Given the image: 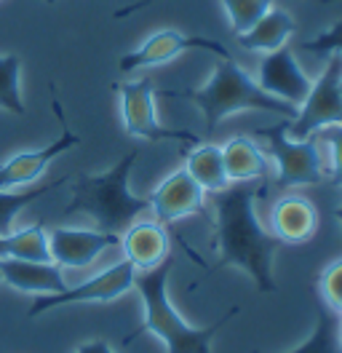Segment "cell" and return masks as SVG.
<instances>
[{"label":"cell","mask_w":342,"mask_h":353,"mask_svg":"<svg viewBox=\"0 0 342 353\" xmlns=\"http://www.w3.org/2000/svg\"><path fill=\"white\" fill-rule=\"evenodd\" d=\"M265 193V182L230 185L228 190L214 196V212L209 222L219 260L214 270L238 268L254 281L259 292L273 294L278 292L273 265L281 243L268 233L265 222L256 214V201Z\"/></svg>","instance_id":"cell-1"},{"label":"cell","mask_w":342,"mask_h":353,"mask_svg":"<svg viewBox=\"0 0 342 353\" xmlns=\"http://www.w3.org/2000/svg\"><path fill=\"white\" fill-rule=\"evenodd\" d=\"M171 273H174V260H166L155 270L137 273L134 289L139 292L145 316H142V327H137L123 337V345L139 340L142 334H155L166 345V353H212V340L217 337V332L222 330L230 319H235L241 313V308L233 305L228 313H222L219 321L212 327H190L182 319V313L174 308L169 297Z\"/></svg>","instance_id":"cell-2"},{"label":"cell","mask_w":342,"mask_h":353,"mask_svg":"<svg viewBox=\"0 0 342 353\" xmlns=\"http://www.w3.org/2000/svg\"><path fill=\"white\" fill-rule=\"evenodd\" d=\"M169 97L185 99L192 108H198L209 134L238 112H270V115H278L281 121H292L297 112V108L283 105V102L273 99L270 94H265L256 86L252 70H246L233 54L219 57L209 72V78L198 88L171 91Z\"/></svg>","instance_id":"cell-3"},{"label":"cell","mask_w":342,"mask_h":353,"mask_svg":"<svg viewBox=\"0 0 342 353\" xmlns=\"http://www.w3.org/2000/svg\"><path fill=\"white\" fill-rule=\"evenodd\" d=\"M139 161V150H128L118 163L99 174H81L70 185V201L64 214H86L97 222L99 230L121 236L131 222L150 212L148 196H137L128 188L131 169Z\"/></svg>","instance_id":"cell-4"},{"label":"cell","mask_w":342,"mask_h":353,"mask_svg":"<svg viewBox=\"0 0 342 353\" xmlns=\"http://www.w3.org/2000/svg\"><path fill=\"white\" fill-rule=\"evenodd\" d=\"M259 145H265V150L270 155L273 163V174L265 182V190H276V193H289L299 188H316L326 174V155L321 148L319 137H308V139H294L286 132V121L273 123V126H256L252 132Z\"/></svg>","instance_id":"cell-5"},{"label":"cell","mask_w":342,"mask_h":353,"mask_svg":"<svg viewBox=\"0 0 342 353\" xmlns=\"http://www.w3.org/2000/svg\"><path fill=\"white\" fill-rule=\"evenodd\" d=\"M118 91V110L121 123L128 137L142 139V142H177L190 148L201 142V137L192 132H179L161 123L158 115V88L150 78H134L115 86Z\"/></svg>","instance_id":"cell-6"},{"label":"cell","mask_w":342,"mask_h":353,"mask_svg":"<svg viewBox=\"0 0 342 353\" xmlns=\"http://www.w3.org/2000/svg\"><path fill=\"white\" fill-rule=\"evenodd\" d=\"M342 57H326L323 70L313 78V86L308 97L297 105V112L292 121H286V132L294 139L316 137L321 129L340 126L342 123Z\"/></svg>","instance_id":"cell-7"},{"label":"cell","mask_w":342,"mask_h":353,"mask_svg":"<svg viewBox=\"0 0 342 353\" xmlns=\"http://www.w3.org/2000/svg\"><path fill=\"white\" fill-rule=\"evenodd\" d=\"M203 48V51H214L217 57H230L228 46L217 38H206V35H190L179 27H161L155 32H150L148 38L137 48H131L118 59V70L123 75L139 72V70H152V67L169 65L174 59H179L182 54Z\"/></svg>","instance_id":"cell-8"},{"label":"cell","mask_w":342,"mask_h":353,"mask_svg":"<svg viewBox=\"0 0 342 353\" xmlns=\"http://www.w3.org/2000/svg\"><path fill=\"white\" fill-rule=\"evenodd\" d=\"M134 279H137V270L134 265L126 260H118V263L107 265L105 270H99L97 276L86 279L75 287H67L64 292L57 294H43L35 297L32 305L27 310V319H38L43 313L54 308H64V305H83V303H112L118 297L128 294L134 289Z\"/></svg>","instance_id":"cell-9"},{"label":"cell","mask_w":342,"mask_h":353,"mask_svg":"<svg viewBox=\"0 0 342 353\" xmlns=\"http://www.w3.org/2000/svg\"><path fill=\"white\" fill-rule=\"evenodd\" d=\"M51 108L59 118V126L62 132L54 142L35 148V150H21V153L11 155L0 163V190H24V188H32L41 182V176L46 174V169L64 155L67 150L78 148L81 145V137L70 129L67 123V115L62 110V102L59 99H51Z\"/></svg>","instance_id":"cell-10"},{"label":"cell","mask_w":342,"mask_h":353,"mask_svg":"<svg viewBox=\"0 0 342 353\" xmlns=\"http://www.w3.org/2000/svg\"><path fill=\"white\" fill-rule=\"evenodd\" d=\"M252 75L265 94H270L273 99L292 105V108H297L313 86V75L299 62L292 43L276 48L270 54H262Z\"/></svg>","instance_id":"cell-11"},{"label":"cell","mask_w":342,"mask_h":353,"mask_svg":"<svg viewBox=\"0 0 342 353\" xmlns=\"http://www.w3.org/2000/svg\"><path fill=\"white\" fill-rule=\"evenodd\" d=\"M150 214L152 220L161 225H174V222L185 220V217H203L212 220V212L206 209V193L201 190V185L192 179L182 166L174 169L163 176L152 190H150Z\"/></svg>","instance_id":"cell-12"},{"label":"cell","mask_w":342,"mask_h":353,"mask_svg":"<svg viewBox=\"0 0 342 353\" xmlns=\"http://www.w3.org/2000/svg\"><path fill=\"white\" fill-rule=\"evenodd\" d=\"M321 225L319 206L308 196H302L297 190L289 193H278L270 209H268V233L276 239L278 243H289V246H299L316 239Z\"/></svg>","instance_id":"cell-13"},{"label":"cell","mask_w":342,"mask_h":353,"mask_svg":"<svg viewBox=\"0 0 342 353\" xmlns=\"http://www.w3.org/2000/svg\"><path fill=\"white\" fill-rule=\"evenodd\" d=\"M118 246L115 233H105L99 228H72L57 225L48 230V254L59 268H88L105 252Z\"/></svg>","instance_id":"cell-14"},{"label":"cell","mask_w":342,"mask_h":353,"mask_svg":"<svg viewBox=\"0 0 342 353\" xmlns=\"http://www.w3.org/2000/svg\"><path fill=\"white\" fill-rule=\"evenodd\" d=\"M118 249L137 273L155 270L158 265L171 260V233L158 220H137L118 236Z\"/></svg>","instance_id":"cell-15"},{"label":"cell","mask_w":342,"mask_h":353,"mask_svg":"<svg viewBox=\"0 0 342 353\" xmlns=\"http://www.w3.org/2000/svg\"><path fill=\"white\" fill-rule=\"evenodd\" d=\"M225 172L230 185H249V182H268L273 174V163L268 150L256 142L252 134H233L222 145Z\"/></svg>","instance_id":"cell-16"},{"label":"cell","mask_w":342,"mask_h":353,"mask_svg":"<svg viewBox=\"0 0 342 353\" xmlns=\"http://www.w3.org/2000/svg\"><path fill=\"white\" fill-rule=\"evenodd\" d=\"M297 30H299L297 17L289 8L273 3L249 30H243V32L235 35V43L241 46L243 51H249V54H259L262 57V54H270L276 48H283V46L292 43V38L297 35Z\"/></svg>","instance_id":"cell-17"},{"label":"cell","mask_w":342,"mask_h":353,"mask_svg":"<svg viewBox=\"0 0 342 353\" xmlns=\"http://www.w3.org/2000/svg\"><path fill=\"white\" fill-rule=\"evenodd\" d=\"M0 281L17 289L21 294H57L70 287L64 281V270L54 263H30V260H14L0 257Z\"/></svg>","instance_id":"cell-18"},{"label":"cell","mask_w":342,"mask_h":353,"mask_svg":"<svg viewBox=\"0 0 342 353\" xmlns=\"http://www.w3.org/2000/svg\"><path fill=\"white\" fill-rule=\"evenodd\" d=\"M182 169L201 185V190L206 196H217L222 190L230 188V179L225 172V158H222V148L217 142H195L185 150V163Z\"/></svg>","instance_id":"cell-19"},{"label":"cell","mask_w":342,"mask_h":353,"mask_svg":"<svg viewBox=\"0 0 342 353\" xmlns=\"http://www.w3.org/2000/svg\"><path fill=\"white\" fill-rule=\"evenodd\" d=\"M0 243H3V257L30 260V263H51V254H48V228L43 222L14 228L11 233L0 236Z\"/></svg>","instance_id":"cell-20"},{"label":"cell","mask_w":342,"mask_h":353,"mask_svg":"<svg viewBox=\"0 0 342 353\" xmlns=\"http://www.w3.org/2000/svg\"><path fill=\"white\" fill-rule=\"evenodd\" d=\"M252 353H265V351H252ZM289 353H342L340 345V313H334L326 305H319L316 310V321L313 330L308 334V340Z\"/></svg>","instance_id":"cell-21"},{"label":"cell","mask_w":342,"mask_h":353,"mask_svg":"<svg viewBox=\"0 0 342 353\" xmlns=\"http://www.w3.org/2000/svg\"><path fill=\"white\" fill-rule=\"evenodd\" d=\"M67 179H54L48 185H32V188H24V190H0V236L11 233L14 230V222L19 217L21 212L35 203L38 199L54 193L57 188H62Z\"/></svg>","instance_id":"cell-22"},{"label":"cell","mask_w":342,"mask_h":353,"mask_svg":"<svg viewBox=\"0 0 342 353\" xmlns=\"http://www.w3.org/2000/svg\"><path fill=\"white\" fill-rule=\"evenodd\" d=\"M0 110L21 118L24 97H21V59L17 54H0Z\"/></svg>","instance_id":"cell-23"},{"label":"cell","mask_w":342,"mask_h":353,"mask_svg":"<svg viewBox=\"0 0 342 353\" xmlns=\"http://www.w3.org/2000/svg\"><path fill=\"white\" fill-rule=\"evenodd\" d=\"M276 0H219L222 6V14H225V22L233 30L235 35L249 30L252 24L273 6Z\"/></svg>","instance_id":"cell-24"},{"label":"cell","mask_w":342,"mask_h":353,"mask_svg":"<svg viewBox=\"0 0 342 353\" xmlns=\"http://www.w3.org/2000/svg\"><path fill=\"white\" fill-rule=\"evenodd\" d=\"M299 51H308V54H316V57H342V17L329 22L321 32H316L313 38H305L299 43Z\"/></svg>","instance_id":"cell-25"},{"label":"cell","mask_w":342,"mask_h":353,"mask_svg":"<svg viewBox=\"0 0 342 353\" xmlns=\"http://www.w3.org/2000/svg\"><path fill=\"white\" fill-rule=\"evenodd\" d=\"M319 142L326 155V174L329 182L342 188V123L340 126H329V129H321Z\"/></svg>","instance_id":"cell-26"},{"label":"cell","mask_w":342,"mask_h":353,"mask_svg":"<svg viewBox=\"0 0 342 353\" xmlns=\"http://www.w3.org/2000/svg\"><path fill=\"white\" fill-rule=\"evenodd\" d=\"M316 287H319L323 305L342 316V257L332 260V263L321 270Z\"/></svg>","instance_id":"cell-27"},{"label":"cell","mask_w":342,"mask_h":353,"mask_svg":"<svg viewBox=\"0 0 342 353\" xmlns=\"http://www.w3.org/2000/svg\"><path fill=\"white\" fill-rule=\"evenodd\" d=\"M75 353H115L112 351V345L107 343V340H88V343H81Z\"/></svg>","instance_id":"cell-28"},{"label":"cell","mask_w":342,"mask_h":353,"mask_svg":"<svg viewBox=\"0 0 342 353\" xmlns=\"http://www.w3.org/2000/svg\"><path fill=\"white\" fill-rule=\"evenodd\" d=\"M334 217H337V220H340V225H342V206L337 209V212H334Z\"/></svg>","instance_id":"cell-29"},{"label":"cell","mask_w":342,"mask_h":353,"mask_svg":"<svg viewBox=\"0 0 342 353\" xmlns=\"http://www.w3.org/2000/svg\"><path fill=\"white\" fill-rule=\"evenodd\" d=\"M340 345H342V316H340Z\"/></svg>","instance_id":"cell-30"},{"label":"cell","mask_w":342,"mask_h":353,"mask_svg":"<svg viewBox=\"0 0 342 353\" xmlns=\"http://www.w3.org/2000/svg\"><path fill=\"white\" fill-rule=\"evenodd\" d=\"M0 257H3V243H0Z\"/></svg>","instance_id":"cell-31"},{"label":"cell","mask_w":342,"mask_h":353,"mask_svg":"<svg viewBox=\"0 0 342 353\" xmlns=\"http://www.w3.org/2000/svg\"><path fill=\"white\" fill-rule=\"evenodd\" d=\"M340 94H342V78H340Z\"/></svg>","instance_id":"cell-32"},{"label":"cell","mask_w":342,"mask_h":353,"mask_svg":"<svg viewBox=\"0 0 342 353\" xmlns=\"http://www.w3.org/2000/svg\"><path fill=\"white\" fill-rule=\"evenodd\" d=\"M0 284H3V281H0Z\"/></svg>","instance_id":"cell-33"}]
</instances>
